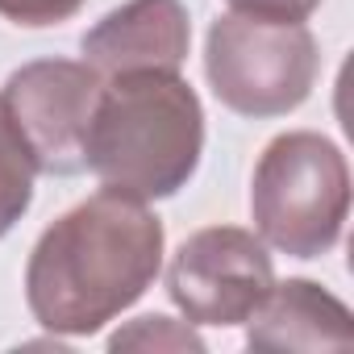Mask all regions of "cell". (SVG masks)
I'll list each match as a JSON object with an SVG mask.
<instances>
[{
	"instance_id": "cell-1",
	"label": "cell",
	"mask_w": 354,
	"mask_h": 354,
	"mask_svg": "<svg viewBox=\"0 0 354 354\" xmlns=\"http://www.w3.org/2000/svg\"><path fill=\"white\" fill-rule=\"evenodd\" d=\"M162 246L167 230L146 201L100 188L34 242L26 304L42 329L92 337L154 288Z\"/></svg>"
},
{
	"instance_id": "cell-2",
	"label": "cell",
	"mask_w": 354,
	"mask_h": 354,
	"mask_svg": "<svg viewBox=\"0 0 354 354\" xmlns=\"http://www.w3.org/2000/svg\"><path fill=\"white\" fill-rule=\"evenodd\" d=\"M205 104L180 71L104 80L88 125V171L133 201H171L201 167Z\"/></svg>"
},
{
	"instance_id": "cell-3",
	"label": "cell",
	"mask_w": 354,
	"mask_h": 354,
	"mask_svg": "<svg viewBox=\"0 0 354 354\" xmlns=\"http://www.w3.org/2000/svg\"><path fill=\"white\" fill-rule=\"evenodd\" d=\"M350 217V167L337 142L313 129L271 138L254 162L250 221L267 250L321 259L342 242Z\"/></svg>"
},
{
	"instance_id": "cell-4",
	"label": "cell",
	"mask_w": 354,
	"mask_h": 354,
	"mask_svg": "<svg viewBox=\"0 0 354 354\" xmlns=\"http://www.w3.org/2000/svg\"><path fill=\"white\" fill-rule=\"evenodd\" d=\"M321 71L317 38L304 21H263L246 13H221L205 38V75L213 96L250 121L296 113Z\"/></svg>"
},
{
	"instance_id": "cell-5",
	"label": "cell",
	"mask_w": 354,
	"mask_h": 354,
	"mask_svg": "<svg viewBox=\"0 0 354 354\" xmlns=\"http://www.w3.org/2000/svg\"><path fill=\"white\" fill-rule=\"evenodd\" d=\"M275 283L271 254L254 230L242 225H209L184 238V246L167 263V296L192 325L234 329L246 325L250 313Z\"/></svg>"
},
{
	"instance_id": "cell-6",
	"label": "cell",
	"mask_w": 354,
	"mask_h": 354,
	"mask_svg": "<svg viewBox=\"0 0 354 354\" xmlns=\"http://www.w3.org/2000/svg\"><path fill=\"white\" fill-rule=\"evenodd\" d=\"M104 80L75 59H34L17 67L0 100H5L38 175H71L88 171V125L96 113Z\"/></svg>"
},
{
	"instance_id": "cell-7",
	"label": "cell",
	"mask_w": 354,
	"mask_h": 354,
	"mask_svg": "<svg viewBox=\"0 0 354 354\" xmlns=\"http://www.w3.org/2000/svg\"><path fill=\"white\" fill-rule=\"evenodd\" d=\"M84 63L100 80L133 71H180L192 50V17L184 0H125L80 38Z\"/></svg>"
},
{
	"instance_id": "cell-8",
	"label": "cell",
	"mask_w": 354,
	"mask_h": 354,
	"mask_svg": "<svg viewBox=\"0 0 354 354\" xmlns=\"http://www.w3.org/2000/svg\"><path fill=\"white\" fill-rule=\"evenodd\" d=\"M246 346L250 350H275V354L350 350L354 346V317L321 283L283 279V283H271L263 304L250 313Z\"/></svg>"
},
{
	"instance_id": "cell-9",
	"label": "cell",
	"mask_w": 354,
	"mask_h": 354,
	"mask_svg": "<svg viewBox=\"0 0 354 354\" xmlns=\"http://www.w3.org/2000/svg\"><path fill=\"white\" fill-rule=\"evenodd\" d=\"M34 180H38V167H34L5 100H0V238L13 234V225L30 213Z\"/></svg>"
},
{
	"instance_id": "cell-10",
	"label": "cell",
	"mask_w": 354,
	"mask_h": 354,
	"mask_svg": "<svg viewBox=\"0 0 354 354\" xmlns=\"http://www.w3.org/2000/svg\"><path fill=\"white\" fill-rule=\"evenodd\" d=\"M109 350H192V354H201L205 337L196 333L192 321H171L162 313H150V317H138L125 329H117L109 337Z\"/></svg>"
},
{
	"instance_id": "cell-11",
	"label": "cell",
	"mask_w": 354,
	"mask_h": 354,
	"mask_svg": "<svg viewBox=\"0 0 354 354\" xmlns=\"http://www.w3.org/2000/svg\"><path fill=\"white\" fill-rule=\"evenodd\" d=\"M88 0H0V17L21 30H50L71 21Z\"/></svg>"
},
{
	"instance_id": "cell-12",
	"label": "cell",
	"mask_w": 354,
	"mask_h": 354,
	"mask_svg": "<svg viewBox=\"0 0 354 354\" xmlns=\"http://www.w3.org/2000/svg\"><path fill=\"white\" fill-rule=\"evenodd\" d=\"M234 13L246 17H263V21H308L321 0H225Z\"/></svg>"
}]
</instances>
